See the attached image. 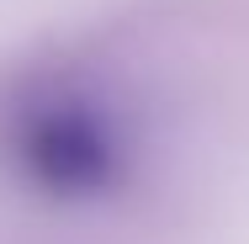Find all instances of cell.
<instances>
[{"mask_svg": "<svg viewBox=\"0 0 249 244\" xmlns=\"http://www.w3.org/2000/svg\"><path fill=\"white\" fill-rule=\"evenodd\" d=\"M11 159L53 202H106L127 186L133 138L101 91L53 80L11 112Z\"/></svg>", "mask_w": 249, "mask_h": 244, "instance_id": "obj_1", "label": "cell"}]
</instances>
